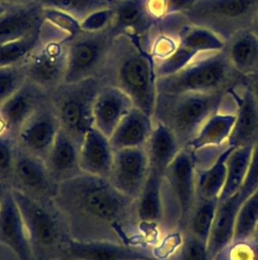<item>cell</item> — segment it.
Masks as SVG:
<instances>
[{"label": "cell", "mask_w": 258, "mask_h": 260, "mask_svg": "<svg viewBox=\"0 0 258 260\" xmlns=\"http://www.w3.org/2000/svg\"><path fill=\"white\" fill-rule=\"evenodd\" d=\"M251 146L233 147L226 159V181L219 200H225L238 193L248 172L252 152Z\"/></svg>", "instance_id": "obj_29"}, {"label": "cell", "mask_w": 258, "mask_h": 260, "mask_svg": "<svg viewBox=\"0 0 258 260\" xmlns=\"http://www.w3.org/2000/svg\"><path fill=\"white\" fill-rule=\"evenodd\" d=\"M40 42L24 61L26 78L47 91L65 81L68 68L67 39L70 37L44 20Z\"/></svg>", "instance_id": "obj_8"}, {"label": "cell", "mask_w": 258, "mask_h": 260, "mask_svg": "<svg viewBox=\"0 0 258 260\" xmlns=\"http://www.w3.org/2000/svg\"><path fill=\"white\" fill-rule=\"evenodd\" d=\"M241 203L239 193H236L225 200H219L207 240V250L212 260L221 251L226 249L232 243L236 216Z\"/></svg>", "instance_id": "obj_25"}, {"label": "cell", "mask_w": 258, "mask_h": 260, "mask_svg": "<svg viewBox=\"0 0 258 260\" xmlns=\"http://www.w3.org/2000/svg\"><path fill=\"white\" fill-rule=\"evenodd\" d=\"M100 79L120 88L136 108L153 117L157 99L154 60L139 40L116 36Z\"/></svg>", "instance_id": "obj_2"}, {"label": "cell", "mask_w": 258, "mask_h": 260, "mask_svg": "<svg viewBox=\"0 0 258 260\" xmlns=\"http://www.w3.org/2000/svg\"><path fill=\"white\" fill-rule=\"evenodd\" d=\"M195 200V164L191 153L182 148L162 178L165 237L185 230Z\"/></svg>", "instance_id": "obj_6"}, {"label": "cell", "mask_w": 258, "mask_h": 260, "mask_svg": "<svg viewBox=\"0 0 258 260\" xmlns=\"http://www.w3.org/2000/svg\"><path fill=\"white\" fill-rule=\"evenodd\" d=\"M6 7H7V5L2 0H0V14L5 10Z\"/></svg>", "instance_id": "obj_48"}, {"label": "cell", "mask_w": 258, "mask_h": 260, "mask_svg": "<svg viewBox=\"0 0 258 260\" xmlns=\"http://www.w3.org/2000/svg\"><path fill=\"white\" fill-rule=\"evenodd\" d=\"M254 240H256L258 242V223L256 225V229L254 231V234H253V237H252Z\"/></svg>", "instance_id": "obj_49"}, {"label": "cell", "mask_w": 258, "mask_h": 260, "mask_svg": "<svg viewBox=\"0 0 258 260\" xmlns=\"http://www.w3.org/2000/svg\"><path fill=\"white\" fill-rule=\"evenodd\" d=\"M218 204L219 199L196 197L184 231L192 234L207 244Z\"/></svg>", "instance_id": "obj_30"}, {"label": "cell", "mask_w": 258, "mask_h": 260, "mask_svg": "<svg viewBox=\"0 0 258 260\" xmlns=\"http://www.w3.org/2000/svg\"><path fill=\"white\" fill-rule=\"evenodd\" d=\"M44 19L70 37L81 30L79 20L58 9L44 8Z\"/></svg>", "instance_id": "obj_37"}, {"label": "cell", "mask_w": 258, "mask_h": 260, "mask_svg": "<svg viewBox=\"0 0 258 260\" xmlns=\"http://www.w3.org/2000/svg\"><path fill=\"white\" fill-rule=\"evenodd\" d=\"M16 147V139L12 135L0 134V181L8 187L12 178Z\"/></svg>", "instance_id": "obj_36"}, {"label": "cell", "mask_w": 258, "mask_h": 260, "mask_svg": "<svg viewBox=\"0 0 258 260\" xmlns=\"http://www.w3.org/2000/svg\"><path fill=\"white\" fill-rule=\"evenodd\" d=\"M232 148L225 149L209 166L195 167L196 197L219 199L226 181V159Z\"/></svg>", "instance_id": "obj_28"}, {"label": "cell", "mask_w": 258, "mask_h": 260, "mask_svg": "<svg viewBox=\"0 0 258 260\" xmlns=\"http://www.w3.org/2000/svg\"><path fill=\"white\" fill-rule=\"evenodd\" d=\"M228 92L157 93L153 121L169 128L184 148L223 105Z\"/></svg>", "instance_id": "obj_5"}, {"label": "cell", "mask_w": 258, "mask_h": 260, "mask_svg": "<svg viewBox=\"0 0 258 260\" xmlns=\"http://www.w3.org/2000/svg\"><path fill=\"white\" fill-rule=\"evenodd\" d=\"M116 34L112 25L101 31L80 30L67 39L68 68L64 82L101 77Z\"/></svg>", "instance_id": "obj_10"}, {"label": "cell", "mask_w": 258, "mask_h": 260, "mask_svg": "<svg viewBox=\"0 0 258 260\" xmlns=\"http://www.w3.org/2000/svg\"><path fill=\"white\" fill-rule=\"evenodd\" d=\"M60 129L59 120L47 100L19 129L16 143L20 148L45 159Z\"/></svg>", "instance_id": "obj_14"}, {"label": "cell", "mask_w": 258, "mask_h": 260, "mask_svg": "<svg viewBox=\"0 0 258 260\" xmlns=\"http://www.w3.org/2000/svg\"><path fill=\"white\" fill-rule=\"evenodd\" d=\"M153 127L154 122L152 117L140 109L133 107L110 135V144L113 150L145 147Z\"/></svg>", "instance_id": "obj_24"}, {"label": "cell", "mask_w": 258, "mask_h": 260, "mask_svg": "<svg viewBox=\"0 0 258 260\" xmlns=\"http://www.w3.org/2000/svg\"><path fill=\"white\" fill-rule=\"evenodd\" d=\"M224 51L233 67L242 75L258 71V37L251 28L234 34L226 42Z\"/></svg>", "instance_id": "obj_26"}, {"label": "cell", "mask_w": 258, "mask_h": 260, "mask_svg": "<svg viewBox=\"0 0 258 260\" xmlns=\"http://www.w3.org/2000/svg\"><path fill=\"white\" fill-rule=\"evenodd\" d=\"M114 10L111 7L96 10L80 21V27L85 31H101L112 25Z\"/></svg>", "instance_id": "obj_39"}, {"label": "cell", "mask_w": 258, "mask_h": 260, "mask_svg": "<svg viewBox=\"0 0 258 260\" xmlns=\"http://www.w3.org/2000/svg\"><path fill=\"white\" fill-rule=\"evenodd\" d=\"M257 189H258V143L254 145L252 148L248 172L245 177L244 183L240 191L238 192L241 202H243L247 197H249Z\"/></svg>", "instance_id": "obj_40"}, {"label": "cell", "mask_w": 258, "mask_h": 260, "mask_svg": "<svg viewBox=\"0 0 258 260\" xmlns=\"http://www.w3.org/2000/svg\"><path fill=\"white\" fill-rule=\"evenodd\" d=\"M54 204L75 240L149 247L139 231L136 200L108 179L82 173L65 180L59 183Z\"/></svg>", "instance_id": "obj_1"}, {"label": "cell", "mask_w": 258, "mask_h": 260, "mask_svg": "<svg viewBox=\"0 0 258 260\" xmlns=\"http://www.w3.org/2000/svg\"><path fill=\"white\" fill-rule=\"evenodd\" d=\"M144 148L148 155L150 168L161 172L166 170L182 149L174 133L158 122H154L152 133Z\"/></svg>", "instance_id": "obj_27"}, {"label": "cell", "mask_w": 258, "mask_h": 260, "mask_svg": "<svg viewBox=\"0 0 258 260\" xmlns=\"http://www.w3.org/2000/svg\"><path fill=\"white\" fill-rule=\"evenodd\" d=\"M168 260H212V258L204 241L184 231L181 233L179 244L170 254Z\"/></svg>", "instance_id": "obj_34"}, {"label": "cell", "mask_w": 258, "mask_h": 260, "mask_svg": "<svg viewBox=\"0 0 258 260\" xmlns=\"http://www.w3.org/2000/svg\"><path fill=\"white\" fill-rule=\"evenodd\" d=\"M58 186L45 160L17 145L9 187L36 200L53 202Z\"/></svg>", "instance_id": "obj_12"}, {"label": "cell", "mask_w": 258, "mask_h": 260, "mask_svg": "<svg viewBox=\"0 0 258 260\" xmlns=\"http://www.w3.org/2000/svg\"><path fill=\"white\" fill-rule=\"evenodd\" d=\"M102 84L99 78H88L63 82L48 91L49 103L61 129L79 145L87 131L93 127V105Z\"/></svg>", "instance_id": "obj_7"}, {"label": "cell", "mask_w": 258, "mask_h": 260, "mask_svg": "<svg viewBox=\"0 0 258 260\" xmlns=\"http://www.w3.org/2000/svg\"><path fill=\"white\" fill-rule=\"evenodd\" d=\"M224 251L228 260H258V242L253 238L233 241Z\"/></svg>", "instance_id": "obj_38"}, {"label": "cell", "mask_w": 258, "mask_h": 260, "mask_svg": "<svg viewBox=\"0 0 258 260\" xmlns=\"http://www.w3.org/2000/svg\"><path fill=\"white\" fill-rule=\"evenodd\" d=\"M243 83L247 86L255 100L258 102V71L248 75H244Z\"/></svg>", "instance_id": "obj_42"}, {"label": "cell", "mask_w": 258, "mask_h": 260, "mask_svg": "<svg viewBox=\"0 0 258 260\" xmlns=\"http://www.w3.org/2000/svg\"><path fill=\"white\" fill-rule=\"evenodd\" d=\"M0 260H2V258H0Z\"/></svg>", "instance_id": "obj_50"}, {"label": "cell", "mask_w": 258, "mask_h": 260, "mask_svg": "<svg viewBox=\"0 0 258 260\" xmlns=\"http://www.w3.org/2000/svg\"><path fill=\"white\" fill-rule=\"evenodd\" d=\"M0 244L12 251L17 260H34L27 231L10 188L0 206Z\"/></svg>", "instance_id": "obj_17"}, {"label": "cell", "mask_w": 258, "mask_h": 260, "mask_svg": "<svg viewBox=\"0 0 258 260\" xmlns=\"http://www.w3.org/2000/svg\"><path fill=\"white\" fill-rule=\"evenodd\" d=\"M235 120L236 102L231 90L221 108L203 123L196 135L184 147L191 153L196 168L209 166L229 147L228 140Z\"/></svg>", "instance_id": "obj_11"}, {"label": "cell", "mask_w": 258, "mask_h": 260, "mask_svg": "<svg viewBox=\"0 0 258 260\" xmlns=\"http://www.w3.org/2000/svg\"><path fill=\"white\" fill-rule=\"evenodd\" d=\"M114 150L109 138L94 127L85 134L79 146V166L82 173L108 179Z\"/></svg>", "instance_id": "obj_22"}, {"label": "cell", "mask_w": 258, "mask_h": 260, "mask_svg": "<svg viewBox=\"0 0 258 260\" xmlns=\"http://www.w3.org/2000/svg\"><path fill=\"white\" fill-rule=\"evenodd\" d=\"M133 107L132 100L120 88L103 83L93 105V127L109 138Z\"/></svg>", "instance_id": "obj_20"}, {"label": "cell", "mask_w": 258, "mask_h": 260, "mask_svg": "<svg viewBox=\"0 0 258 260\" xmlns=\"http://www.w3.org/2000/svg\"><path fill=\"white\" fill-rule=\"evenodd\" d=\"M155 256L146 246H128L110 241H79L70 239L65 260H136Z\"/></svg>", "instance_id": "obj_16"}, {"label": "cell", "mask_w": 258, "mask_h": 260, "mask_svg": "<svg viewBox=\"0 0 258 260\" xmlns=\"http://www.w3.org/2000/svg\"><path fill=\"white\" fill-rule=\"evenodd\" d=\"M213 260H228L227 259V257H226V254H225V251L223 250V251H221L216 257H214V259Z\"/></svg>", "instance_id": "obj_46"}, {"label": "cell", "mask_w": 258, "mask_h": 260, "mask_svg": "<svg viewBox=\"0 0 258 260\" xmlns=\"http://www.w3.org/2000/svg\"><path fill=\"white\" fill-rule=\"evenodd\" d=\"M136 260H168V259H162V258H158L156 256H151V257L141 258V259H136Z\"/></svg>", "instance_id": "obj_47"}, {"label": "cell", "mask_w": 258, "mask_h": 260, "mask_svg": "<svg viewBox=\"0 0 258 260\" xmlns=\"http://www.w3.org/2000/svg\"><path fill=\"white\" fill-rule=\"evenodd\" d=\"M244 75L231 64L224 49L198 55L181 70L157 77V93L229 92L243 81Z\"/></svg>", "instance_id": "obj_3"}, {"label": "cell", "mask_w": 258, "mask_h": 260, "mask_svg": "<svg viewBox=\"0 0 258 260\" xmlns=\"http://www.w3.org/2000/svg\"><path fill=\"white\" fill-rule=\"evenodd\" d=\"M39 42L38 30L28 37L0 44V67L24 62Z\"/></svg>", "instance_id": "obj_33"}, {"label": "cell", "mask_w": 258, "mask_h": 260, "mask_svg": "<svg viewBox=\"0 0 258 260\" xmlns=\"http://www.w3.org/2000/svg\"><path fill=\"white\" fill-rule=\"evenodd\" d=\"M250 28H251V30L258 37V11H257V13H256V15H255V17H254L252 23H251Z\"/></svg>", "instance_id": "obj_43"}, {"label": "cell", "mask_w": 258, "mask_h": 260, "mask_svg": "<svg viewBox=\"0 0 258 260\" xmlns=\"http://www.w3.org/2000/svg\"><path fill=\"white\" fill-rule=\"evenodd\" d=\"M258 0H197L182 13L194 25L205 27L227 42L239 30L250 28Z\"/></svg>", "instance_id": "obj_9"}, {"label": "cell", "mask_w": 258, "mask_h": 260, "mask_svg": "<svg viewBox=\"0 0 258 260\" xmlns=\"http://www.w3.org/2000/svg\"><path fill=\"white\" fill-rule=\"evenodd\" d=\"M232 92L236 102V120L228 146L253 147L258 143V102L243 81Z\"/></svg>", "instance_id": "obj_18"}, {"label": "cell", "mask_w": 258, "mask_h": 260, "mask_svg": "<svg viewBox=\"0 0 258 260\" xmlns=\"http://www.w3.org/2000/svg\"><path fill=\"white\" fill-rule=\"evenodd\" d=\"M196 1L197 0H163V13L164 15L184 13L189 10Z\"/></svg>", "instance_id": "obj_41"}, {"label": "cell", "mask_w": 258, "mask_h": 260, "mask_svg": "<svg viewBox=\"0 0 258 260\" xmlns=\"http://www.w3.org/2000/svg\"><path fill=\"white\" fill-rule=\"evenodd\" d=\"M44 20V7L36 0L7 5L0 14V44L19 40L38 31Z\"/></svg>", "instance_id": "obj_19"}, {"label": "cell", "mask_w": 258, "mask_h": 260, "mask_svg": "<svg viewBox=\"0 0 258 260\" xmlns=\"http://www.w3.org/2000/svg\"><path fill=\"white\" fill-rule=\"evenodd\" d=\"M257 223L258 189L254 191L249 197H247L239 207L236 216L233 241H240L252 238Z\"/></svg>", "instance_id": "obj_32"}, {"label": "cell", "mask_w": 258, "mask_h": 260, "mask_svg": "<svg viewBox=\"0 0 258 260\" xmlns=\"http://www.w3.org/2000/svg\"><path fill=\"white\" fill-rule=\"evenodd\" d=\"M79 144L60 129L49 150L45 164L57 183L82 174L79 166Z\"/></svg>", "instance_id": "obj_23"}, {"label": "cell", "mask_w": 258, "mask_h": 260, "mask_svg": "<svg viewBox=\"0 0 258 260\" xmlns=\"http://www.w3.org/2000/svg\"><path fill=\"white\" fill-rule=\"evenodd\" d=\"M6 5H13V4H22V3H27L31 2L34 0H2Z\"/></svg>", "instance_id": "obj_44"}, {"label": "cell", "mask_w": 258, "mask_h": 260, "mask_svg": "<svg viewBox=\"0 0 258 260\" xmlns=\"http://www.w3.org/2000/svg\"><path fill=\"white\" fill-rule=\"evenodd\" d=\"M112 8L115 34L130 36L141 44L159 19L150 11L148 0H115Z\"/></svg>", "instance_id": "obj_21"}, {"label": "cell", "mask_w": 258, "mask_h": 260, "mask_svg": "<svg viewBox=\"0 0 258 260\" xmlns=\"http://www.w3.org/2000/svg\"><path fill=\"white\" fill-rule=\"evenodd\" d=\"M48 100V91L26 79L25 82L0 106V121L6 133L16 137L25 121Z\"/></svg>", "instance_id": "obj_15"}, {"label": "cell", "mask_w": 258, "mask_h": 260, "mask_svg": "<svg viewBox=\"0 0 258 260\" xmlns=\"http://www.w3.org/2000/svg\"><path fill=\"white\" fill-rule=\"evenodd\" d=\"M24 62L0 67V106L26 80Z\"/></svg>", "instance_id": "obj_35"}, {"label": "cell", "mask_w": 258, "mask_h": 260, "mask_svg": "<svg viewBox=\"0 0 258 260\" xmlns=\"http://www.w3.org/2000/svg\"><path fill=\"white\" fill-rule=\"evenodd\" d=\"M10 190L27 231L34 260L64 259L72 236L54 201L42 202L18 190Z\"/></svg>", "instance_id": "obj_4"}, {"label": "cell", "mask_w": 258, "mask_h": 260, "mask_svg": "<svg viewBox=\"0 0 258 260\" xmlns=\"http://www.w3.org/2000/svg\"><path fill=\"white\" fill-rule=\"evenodd\" d=\"M149 159L144 147L114 150L108 181L125 196L137 199L149 174Z\"/></svg>", "instance_id": "obj_13"}, {"label": "cell", "mask_w": 258, "mask_h": 260, "mask_svg": "<svg viewBox=\"0 0 258 260\" xmlns=\"http://www.w3.org/2000/svg\"><path fill=\"white\" fill-rule=\"evenodd\" d=\"M8 188H9L8 186H6L4 183H2L0 181V206H1V202H2V199L4 197V194H5V192Z\"/></svg>", "instance_id": "obj_45"}, {"label": "cell", "mask_w": 258, "mask_h": 260, "mask_svg": "<svg viewBox=\"0 0 258 260\" xmlns=\"http://www.w3.org/2000/svg\"><path fill=\"white\" fill-rule=\"evenodd\" d=\"M44 8L64 11L82 21L90 13L111 7L115 0H36Z\"/></svg>", "instance_id": "obj_31"}]
</instances>
